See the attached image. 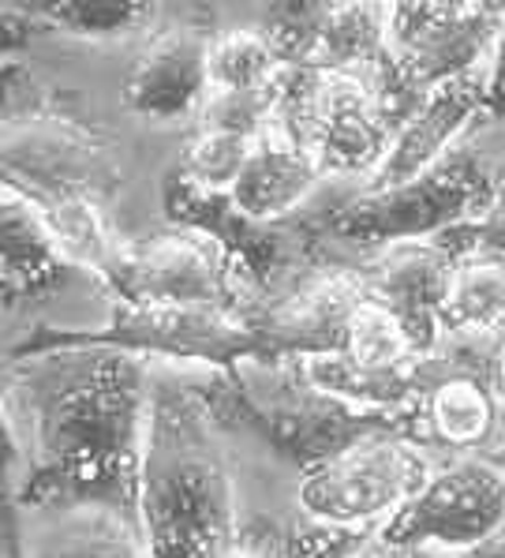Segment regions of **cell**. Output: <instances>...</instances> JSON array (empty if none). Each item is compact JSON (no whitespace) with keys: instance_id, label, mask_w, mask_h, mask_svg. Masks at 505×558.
Segmentation results:
<instances>
[{"instance_id":"obj_35","label":"cell","mask_w":505,"mask_h":558,"mask_svg":"<svg viewBox=\"0 0 505 558\" xmlns=\"http://www.w3.org/2000/svg\"><path fill=\"white\" fill-rule=\"evenodd\" d=\"M479 461H486L491 469H498L502 476H505V416H502V424H498V432L491 435V442L483 446V450L476 453Z\"/></svg>"},{"instance_id":"obj_29","label":"cell","mask_w":505,"mask_h":558,"mask_svg":"<svg viewBox=\"0 0 505 558\" xmlns=\"http://www.w3.org/2000/svg\"><path fill=\"white\" fill-rule=\"evenodd\" d=\"M374 532L364 529H333L319 521H299L285 529V544L278 558H348L371 539Z\"/></svg>"},{"instance_id":"obj_10","label":"cell","mask_w":505,"mask_h":558,"mask_svg":"<svg viewBox=\"0 0 505 558\" xmlns=\"http://www.w3.org/2000/svg\"><path fill=\"white\" fill-rule=\"evenodd\" d=\"M98 281L113 304L127 307H213L233 315L251 307L244 278L218 240L180 226L158 236L120 240Z\"/></svg>"},{"instance_id":"obj_25","label":"cell","mask_w":505,"mask_h":558,"mask_svg":"<svg viewBox=\"0 0 505 558\" xmlns=\"http://www.w3.org/2000/svg\"><path fill=\"white\" fill-rule=\"evenodd\" d=\"M251 150H255V143L244 140V135L195 128V135L187 140L184 154H180L176 173L184 180H192L195 187H202V192L229 195L239 173H244Z\"/></svg>"},{"instance_id":"obj_19","label":"cell","mask_w":505,"mask_h":558,"mask_svg":"<svg viewBox=\"0 0 505 558\" xmlns=\"http://www.w3.org/2000/svg\"><path fill=\"white\" fill-rule=\"evenodd\" d=\"M67 263L49 240L46 226L0 192V304H27L46 300L53 289L64 286Z\"/></svg>"},{"instance_id":"obj_24","label":"cell","mask_w":505,"mask_h":558,"mask_svg":"<svg viewBox=\"0 0 505 558\" xmlns=\"http://www.w3.org/2000/svg\"><path fill=\"white\" fill-rule=\"evenodd\" d=\"M341 353L356 360L359 367H371V372H401V367H412L419 360L405 326L393 319L382 304H374V300H367L353 315Z\"/></svg>"},{"instance_id":"obj_8","label":"cell","mask_w":505,"mask_h":558,"mask_svg":"<svg viewBox=\"0 0 505 558\" xmlns=\"http://www.w3.org/2000/svg\"><path fill=\"white\" fill-rule=\"evenodd\" d=\"M505 27V4H390V64L379 75L393 120L442 83L483 72Z\"/></svg>"},{"instance_id":"obj_3","label":"cell","mask_w":505,"mask_h":558,"mask_svg":"<svg viewBox=\"0 0 505 558\" xmlns=\"http://www.w3.org/2000/svg\"><path fill=\"white\" fill-rule=\"evenodd\" d=\"M139 529L147 558H213L239 529L218 424L195 383L176 375L150 383Z\"/></svg>"},{"instance_id":"obj_34","label":"cell","mask_w":505,"mask_h":558,"mask_svg":"<svg viewBox=\"0 0 505 558\" xmlns=\"http://www.w3.org/2000/svg\"><path fill=\"white\" fill-rule=\"evenodd\" d=\"M453 558H505V521L494 532H486L479 544L465 547V551H457Z\"/></svg>"},{"instance_id":"obj_31","label":"cell","mask_w":505,"mask_h":558,"mask_svg":"<svg viewBox=\"0 0 505 558\" xmlns=\"http://www.w3.org/2000/svg\"><path fill=\"white\" fill-rule=\"evenodd\" d=\"M41 34H49V27L41 20H34L23 4H0V57L23 53Z\"/></svg>"},{"instance_id":"obj_5","label":"cell","mask_w":505,"mask_h":558,"mask_svg":"<svg viewBox=\"0 0 505 558\" xmlns=\"http://www.w3.org/2000/svg\"><path fill=\"white\" fill-rule=\"evenodd\" d=\"M64 349H116L127 356H161L180 364H202L229 375L244 364H281L270 345L244 323V315L213 307H127L113 304V315L98 326L38 323L8 345V364L64 353Z\"/></svg>"},{"instance_id":"obj_27","label":"cell","mask_w":505,"mask_h":558,"mask_svg":"<svg viewBox=\"0 0 505 558\" xmlns=\"http://www.w3.org/2000/svg\"><path fill=\"white\" fill-rule=\"evenodd\" d=\"M4 375H0V558H30L27 544H23V525H20V442L12 432V416H8L4 401Z\"/></svg>"},{"instance_id":"obj_22","label":"cell","mask_w":505,"mask_h":558,"mask_svg":"<svg viewBox=\"0 0 505 558\" xmlns=\"http://www.w3.org/2000/svg\"><path fill=\"white\" fill-rule=\"evenodd\" d=\"M34 558H147V544L132 521L106 510H79L67 513Z\"/></svg>"},{"instance_id":"obj_11","label":"cell","mask_w":505,"mask_h":558,"mask_svg":"<svg viewBox=\"0 0 505 558\" xmlns=\"http://www.w3.org/2000/svg\"><path fill=\"white\" fill-rule=\"evenodd\" d=\"M505 521V476L479 458H449L374 536L397 547L465 551Z\"/></svg>"},{"instance_id":"obj_1","label":"cell","mask_w":505,"mask_h":558,"mask_svg":"<svg viewBox=\"0 0 505 558\" xmlns=\"http://www.w3.org/2000/svg\"><path fill=\"white\" fill-rule=\"evenodd\" d=\"M12 379L30 427L20 510H106L139 525L153 383L147 360L116 349H64L15 364Z\"/></svg>"},{"instance_id":"obj_36","label":"cell","mask_w":505,"mask_h":558,"mask_svg":"<svg viewBox=\"0 0 505 558\" xmlns=\"http://www.w3.org/2000/svg\"><path fill=\"white\" fill-rule=\"evenodd\" d=\"M494 393H498V405H502V416H505V338H502V349H498V364H494Z\"/></svg>"},{"instance_id":"obj_30","label":"cell","mask_w":505,"mask_h":558,"mask_svg":"<svg viewBox=\"0 0 505 558\" xmlns=\"http://www.w3.org/2000/svg\"><path fill=\"white\" fill-rule=\"evenodd\" d=\"M281 544H285V529H278L267 518H251L239 521L236 536L213 558H278Z\"/></svg>"},{"instance_id":"obj_15","label":"cell","mask_w":505,"mask_h":558,"mask_svg":"<svg viewBox=\"0 0 505 558\" xmlns=\"http://www.w3.org/2000/svg\"><path fill=\"white\" fill-rule=\"evenodd\" d=\"M479 113H483V72H468L460 80L442 83L401 120V128L393 132L390 154L364 184V192H386V187L431 173L446 154H453L457 135Z\"/></svg>"},{"instance_id":"obj_13","label":"cell","mask_w":505,"mask_h":558,"mask_svg":"<svg viewBox=\"0 0 505 558\" xmlns=\"http://www.w3.org/2000/svg\"><path fill=\"white\" fill-rule=\"evenodd\" d=\"M210 38L195 23L153 34L124 80V106L150 124L199 120L210 98Z\"/></svg>"},{"instance_id":"obj_12","label":"cell","mask_w":505,"mask_h":558,"mask_svg":"<svg viewBox=\"0 0 505 558\" xmlns=\"http://www.w3.org/2000/svg\"><path fill=\"white\" fill-rule=\"evenodd\" d=\"M367 300L371 293L359 278V266H333V270L299 281L293 293L270 300V304L251 300L244 323L267 341L281 364H288V360L341 353L348 323Z\"/></svg>"},{"instance_id":"obj_17","label":"cell","mask_w":505,"mask_h":558,"mask_svg":"<svg viewBox=\"0 0 505 558\" xmlns=\"http://www.w3.org/2000/svg\"><path fill=\"white\" fill-rule=\"evenodd\" d=\"M319 180V161L299 147L296 140H288L285 132L270 128L262 140H255L251 158H247L229 199H233V206L244 218L259 221V226H273V221L288 218V214L311 199Z\"/></svg>"},{"instance_id":"obj_26","label":"cell","mask_w":505,"mask_h":558,"mask_svg":"<svg viewBox=\"0 0 505 558\" xmlns=\"http://www.w3.org/2000/svg\"><path fill=\"white\" fill-rule=\"evenodd\" d=\"M278 117V83L267 90H210L207 106L199 109V128L229 132L244 140H262Z\"/></svg>"},{"instance_id":"obj_9","label":"cell","mask_w":505,"mask_h":558,"mask_svg":"<svg viewBox=\"0 0 505 558\" xmlns=\"http://www.w3.org/2000/svg\"><path fill=\"white\" fill-rule=\"evenodd\" d=\"M431 472L423 446L401 427H390L307 469L299 480V506L307 521L319 525L379 532L423 492Z\"/></svg>"},{"instance_id":"obj_37","label":"cell","mask_w":505,"mask_h":558,"mask_svg":"<svg viewBox=\"0 0 505 558\" xmlns=\"http://www.w3.org/2000/svg\"><path fill=\"white\" fill-rule=\"evenodd\" d=\"M498 199H505V173L498 177Z\"/></svg>"},{"instance_id":"obj_16","label":"cell","mask_w":505,"mask_h":558,"mask_svg":"<svg viewBox=\"0 0 505 558\" xmlns=\"http://www.w3.org/2000/svg\"><path fill=\"white\" fill-rule=\"evenodd\" d=\"M161 199H165V214L173 226L195 229V233L218 240L221 252L229 255V263L244 278V286L267 289L270 278L285 263V240H281L278 229L244 218L229 195L202 192V187H195L192 180H184L173 169Z\"/></svg>"},{"instance_id":"obj_32","label":"cell","mask_w":505,"mask_h":558,"mask_svg":"<svg viewBox=\"0 0 505 558\" xmlns=\"http://www.w3.org/2000/svg\"><path fill=\"white\" fill-rule=\"evenodd\" d=\"M483 120H505V27L498 34L483 72Z\"/></svg>"},{"instance_id":"obj_14","label":"cell","mask_w":505,"mask_h":558,"mask_svg":"<svg viewBox=\"0 0 505 558\" xmlns=\"http://www.w3.org/2000/svg\"><path fill=\"white\" fill-rule=\"evenodd\" d=\"M453 266L457 263L431 240L390 244L382 252H371L367 263H359L367 293L405 326L419 356L431 353L442 338V307L449 296Z\"/></svg>"},{"instance_id":"obj_6","label":"cell","mask_w":505,"mask_h":558,"mask_svg":"<svg viewBox=\"0 0 505 558\" xmlns=\"http://www.w3.org/2000/svg\"><path fill=\"white\" fill-rule=\"evenodd\" d=\"M273 128L319 161L322 177H374L390 154L393 120L379 75L288 64L278 80Z\"/></svg>"},{"instance_id":"obj_7","label":"cell","mask_w":505,"mask_h":558,"mask_svg":"<svg viewBox=\"0 0 505 558\" xmlns=\"http://www.w3.org/2000/svg\"><path fill=\"white\" fill-rule=\"evenodd\" d=\"M498 195V177L483 158L468 150H453L431 173L386 187V192H359L356 199L322 221L330 240L356 244L367 252H382L405 240H434L449 226L472 218Z\"/></svg>"},{"instance_id":"obj_18","label":"cell","mask_w":505,"mask_h":558,"mask_svg":"<svg viewBox=\"0 0 505 558\" xmlns=\"http://www.w3.org/2000/svg\"><path fill=\"white\" fill-rule=\"evenodd\" d=\"M299 64L382 75L390 64V4H319Z\"/></svg>"},{"instance_id":"obj_33","label":"cell","mask_w":505,"mask_h":558,"mask_svg":"<svg viewBox=\"0 0 505 558\" xmlns=\"http://www.w3.org/2000/svg\"><path fill=\"white\" fill-rule=\"evenodd\" d=\"M348 558H449V551H442V547H397V544H386V539L371 536Z\"/></svg>"},{"instance_id":"obj_21","label":"cell","mask_w":505,"mask_h":558,"mask_svg":"<svg viewBox=\"0 0 505 558\" xmlns=\"http://www.w3.org/2000/svg\"><path fill=\"white\" fill-rule=\"evenodd\" d=\"M210 90H267L281 80L285 60L262 27H233L210 38Z\"/></svg>"},{"instance_id":"obj_2","label":"cell","mask_w":505,"mask_h":558,"mask_svg":"<svg viewBox=\"0 0 505 558\" xmlns=\"http://www.w3.org/2000/svg\"><path fill=\"white\" fill-rule=\"evenodd\" d=\"M113 143L27 64H0V192L46 226L57 252L98 278L116 252L109 203L120 187Z\"/></svg>"},{"instance_id":"obj_28","label":"cell","mask_w":505,"mask_h":558,"mask_svg":"<svg viewBox=\"0 0 505 558\" xmlns=\"http://www.w3.org/2000/svg\"><path fill=\"white\" fill-rule=\"evenodd\" d=\"M431 244L442 247L453 263L472 259V255H505V199L494 195V203H486L472 218L449 226Z\"/></svg>"},{"instance_id":"obj_4","label":"cell","mask_w":505,"mask_h":558,"mask_svg":"<svg viewBox=\"0 0 505 558\" xmlns=\"http://www.w3.org/2000/svg\"><path fill=\"white\" fill-rule=\"evenodd\" d=\"M195 390L207 401L213 424L259 435L278 458L293 461L299 472L322 465L333 453L374 432L401 427L408 435L401 416L353 409L315 390L296 360L273 367L244 364L229 375L210 372V379H199Z\"/></svg>"},{"instance_id":"obj_23","label":"cell","mask_w":505,"mask_h":558,"mask_svg":"<svg viewBox=\"0 0 505 558\" xmlns=\"http://www.w3.org/2000/svg\"><path fill=\"white\" fill-rule=\"evenodd\" d=\"M34 20L49 31H64L75 38H124V34L147 27L158 15L153 4H113V0H60V4H23Z\"/></svg>"},{"instance_id":"obj_20","label":"cell","mask_w":505,"mask_h":558,"mask_svg":"<svg viewBox=\"0 0 505 558\" xmlns=\"http://www.w3.org/2000/svg\"><path fill=\"white\" fill-rule=\"evenodd\" d=\"M442 330L505 333V255L457 259L442 307Z\"/></svg>"}]
</instances>
